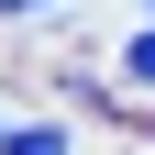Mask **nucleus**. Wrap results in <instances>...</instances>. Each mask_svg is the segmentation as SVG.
I'll use <instances>...</instances> for the list:
<instances>
[{
    "instance_id": "f257e3e1",
    "label": "nucleus",
    "mask_w": 155,
    "mask_h": 155,
    "mask_svg": "<svg viewBox=\"0 0 155 155\" xmlns=\"http://www.w3.org/2000/svg\"><path fill=\"white\" fill-rule=\"evenodd\" d=\"M122 78H133V89H155V33H133V45H122Z\"/></svg>"
},
{
    "instance_id": "f03ea898",
    "label": "nucleus",
    "mask_w": 155,
    "mask_h": 155,
    "mask_svg": "<svg viewBox=\"0 0 155 155\" xmlns=\"http://www.w3.org/2000/svg\"><path fill=\"white\" fill-rule=\"evenodd\" d=\"M0 155H67V133H0Z\"/></svg>"
},
{
    "instance_id": "7ed1b4c3",
    "label": "nucleus",
    "mask_w": 155,
    "mask_h": 155,
    "mask_svg": "<svg viewBox=\"0 0 155 155\" xmlns=\"http://www.w3.org/2000/svg\"><path fill=\"white\" fill-rule=\"evenodd\" d=\"M11 11H55V0H11Z\"/></svg>"
},
{
    "instance_id": "20e7f679",
    "label": "nucleus",
    "mask_w": 155,
    "mask_h": 155,
    "mask_svg": "<svg viewBox=\"0 0 155 155\" xmlns=\"http://www.w3.org/2000/svg\"><path fill=\"white\" fill-rule=\"evenodd\" d=\"M0 11H11V0H0Z\"/></svg>"
}]
</instances>
